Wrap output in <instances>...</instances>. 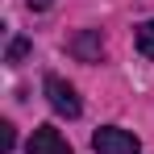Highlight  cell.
Returning <instances> with one entry per match:
<instances>
[{"mask_svg": "<svg viewBox=\"0 0 154 154\" xmlns=\"http://www.w3.org/2000/svg\"><path fill=\"white\" fill-rule=\"evenodd\" d=\"M133 46H137L142 58H154V21H142L133 29Z\"/></svg>", "mask_w": 154, "mask_h": 154, "instance_id": "cell-5", "label": "cell"}, {"mask_svg": "<svg viewBox=\"0 0 154 154\" xmlns=\"http://www.w3.org/2000/svg\"><path fill=\"white\" fill-rule=\"evenodd\" d=\"M46 100H50V108L58 112V117H67V121H75L79 112H83L75 88H71L63 75H46Z\"/></svg>", "mask_w": 154, "mask_h": 154, "instance_id": "cell-1", "label": "cell"}, {"mask_svg": "<svg viewBox=\"0 0 154 154\" xmlns=\"http://www.w3.org/2000/svg\"><path fill=\"white\" fill-rule=\"evenodd\" d=\"M13 142H17V133H13V125L4 121V125H0V150H13Z\"/></svg>", "mask_w": 154, "mask_h": 154, "instance_id": "cell-7", "label": "cell"}, {"mask_svg": "<svg viewBox=\"0 0 154 154\" xmlns=\"http://www.w3.org/2000/svg\"><path fill=\"white\" fill-rule=\"evenodd\" d=\"M29 154H71V146L54 125H38L29 137Z\"/></svg>", "mask_w": 154, "mask_h": 154, "instance_id": "cell-3", "label": "cell"}, {"mask_svg": "<svg viewBox=\"0 0 154 154\" xmlns=\"http://www.w3.org/2000/svg\"><path fill=\"white\" fill-rule=\"evenodd\" d=\"M137 137L129 133V129H117V125H104L92 133V150L96 154H137Z\"/></svg>", "mask_w": 154, "mask_h": 154, "instance_id": "cell-2", "label": "cell"}, {"mask_svg": "<svg viewBox=\"0 0 154 154\" xmlns=\"http://www.w3.org/2000/svg\"><path fill=\"white\" fill-rule=\"evenodd\" d=\"M71 54L83 58V63H100V54H104L100 29H83V33H75V38H71Z\"/></svg>", "mask_w": 154, "mask_h": 154, "instance_id": "cell-4", "label": "cell"}, {"mask_svg": "<svg viewBox=\"0 0 154 154\" xmlns=\"http://www.w3.org/2000/svg\"><path fill=\"white\" fill-rule=\"evenodd\" d=\"M25 54H29V38H13L8 42V63H21Z\"/></svg>", "mask_w": 154, "mask_h": 154, "instance_id": "cell-6", "label": "cell"}]
</instances>
